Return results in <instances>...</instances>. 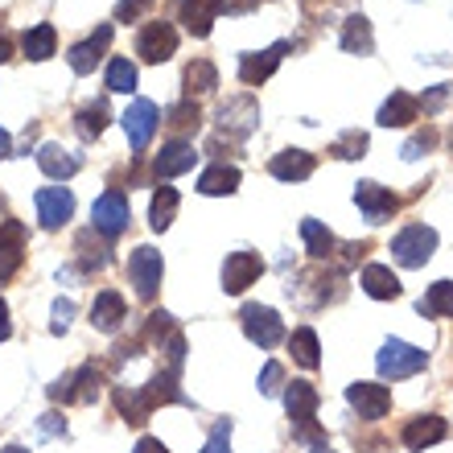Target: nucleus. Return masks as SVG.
<instances>
[{
  "instance_id": "nucleus-44",
  "label": "nucleus",
  "mask_w": 453,
  "mask_h": 453,
  "mask_svg": "<svg viewBox=\"0 0 453 453\" xmlns=\"http://www.w3.org/2000/svg\"><path fill=\"white\" fill-rule=\"evenodd\" d=\"M71 318H74V301L58 297L54 301V322H50V330H54V334H66V330H71Z\"/></svg>"
},
{
  "instance_id": "nucleus-51",
  "label": "nucleus",
  "mask_w": 453,
  "mask_h": 453,
  "mask_svg": "<svg viewBox=\"0 0 453 453\" xmlns=\"http://www.w3.org/2000/svg\"><path fill=\"white\" fill-rule=\"evenodd\" d=\"M4 157H12V141H9V132L0 128V161H4Z\"/></svg>"
},
{
  "instance_id": "nucleus-38",
  "label": "nucleus",
  "mask_w": 453,
  "mask_h": 453,
  "mask_svg": "<svg viewBox=\"0 0 453 453\" xmlns=\"http://www.w3.org/2000/svg\"><path fill=\"white\" fill-rule=\"evenodd\" d=\"M108 91H116V96L136 91V66H132L128 58H111L108 62Z\"/></svg>"
},
{
  "instance_id": "nucleus-25",
  "label": "nucleus",
  "mask_w": 453,
  "mask_h": 453,
  "mask_svg": "<svg viewBox=\"0 0 453 453\" xmlns=\"http://www.w3.org/2000/svg\"><path fill=\"white\" fill-rule=\"evenodd\" d=\"M318 404H322V395H318V388H313V383L297 380V383H288V388H285V408H288V417H293V425L318 417Z\"/></svg>"
},
{
  "instance_id": "nucleus-49",
  "label": "nucleus",
  "mask_w": 453,
  "mask_h": 453,
  "mask_svg": "<svg viewBox=\"0 0 453 453\" xmlns=\"http://www.w3.org/2000/svg\"><path fill=\"white\" fill-rule=\"evenodd\" d=\"M12 334V322H9V305H4V297H0V342Z\"/></svg>"
},
{
  "instance_id": "nucleus-41",
  "label": "nucleus",
  "mask_w": 453,
  "mask_h": 453,
  "mask_svg": "<svg viewBox=\"0 0 453 453\" xmlns=\"http://www.w3.org/2000/svg\"><path fill=\"white\" fill-rule=\"evenodd\" d=\"M449 96H453V87L449 83H437V87H429V91H425L417 104H420V111H425V116H437V111L449 104Z\"/></svg>"
},
{
  "instance_id": "nucleus-34",
  "label": "nucleus",
  "mask_w": 453,
  "mask_h": 453,
  "mask_svg": "<svg viewBox=\"0 0 453 453\" xmlns=\"http://www.w3.org/2000/svg\"><path fill=\"white\" fill-rule=\"evenodd\" d=\"M417 313H425V318H453V280L429 285V293L417 301Z\"/></svg>"
},
{
  "instance_id": "nucleus-2",
  "label": "nucleus",
  "mask_w": 453,
  "mask_h": 453,
  "mask_svg": "<svg viewBox=\"0 0 453 453\" xmlns=\"http://www.w3.org/2000/svg\"><path fill=\"white\" fill-rule=\"evenodd\" d=\"M425 363H429V355L412 342H400V338H388L375 355V367H380L383 380H408V375L425 371Z\"/></svg>"
},
{
  "instance_id": "nucleus-1",
  "label": "nucleus",
  "mask_w": 453,
  "mask_h": 453,
  "mask_svg": "<svg viewBox=\"0 0 453 453\" xmlns=\"http://www.w3.org/2000/svg\"><path fill=\"white\" fill-rule=\"evenodd\" d=\"M433 251H437V231L425 223L404 226V231L392 239V260L400 264V268H425V264L433 260Z\"/></svg>"
},
{
  "instance_id": "nucleus-8",
  "label": "nucleus",
  "mask_w": 453,
  "mask_h": 453,
  "mask_svg": "<svg viewBox=\"0 0 453 453\" xmlns=\"http://www.w3.org/2000/svg\"><path fill=\"white\" fill-rule=\"evenodd\" d=\"M219 128L231 132L235 141L251 136V132L260 128V104L251 96H231L226 104H219Z\"/></svg>"
},
{
  "instance_id": "nucleus-36",
  "label": "nucleus",
  "mask_w": 453,
  "mask_h": 453,
  "mask_svg": "<svg viewBox=\"0 0 453 453\" xmlns=\"http://www.w3.org/2000/svg\"><path fill=\"white\" fill-rule=\"evenodd\" d=\"M178 190L173 186H161V190L153 194V206H149V223H153V231H169V223H173V215H178Z\"/></svg>"
},
{
  "instance_id": "nucleus-32",
  "label": "nucleus",
  "mask_w": 453,
  "mask_h": 453,
  "mask_svg": "<svg viewBox=\"0 0 453 453\" xmlns=\"http://www.w3.org/2000/svg\"><path fill=\"white\" fill-rule=\"evenodd\" d=\"M108 99H91V104H83L79 108V116H74V128H79V136L83 141H99L104 136V128H108Z\"/></svg>"
},
{
  "instance_id": "nucleus-15",
  "label": "nucleus",
  "mask_w": 453,
  "mask_h": 453,
  "mask_svg": "<svg viewBox=\"0 0 453 453\" xmlns=\"http://www.w3.org/2000/svg\"><path fill=\"white\" fill-rule=\"evenodd\" d=\"M355 203H358V211H363L367 223H388V219L400 211V198H395L392 190H383L380 181H358Z\"/></svg>"
},
{
  "instance_id": "nucleus-4",
  "label": "nucleus",
  "mask_w": 453,
  "mask_h": 453,
  "mask_svg": "<svg viewBox=\"0 0 453 453\" xmlns=\"http://www.w3.org/2000/svg\"><path fill=\"white\" fill-rule=\"evenodd\" d=\"M239 322H243V334L260 346V350H273V346L285 342V322H280V313L268 310V305H243Z\"/></svg>"
},
{
  "instance_id": "nucleus-6",
  "label": "nucleus",
  "mask_w": 453,
  "mask_h": 453,
  "mask_svg": "<svg viewBox=\"0 0 453 453\" xmlns=\"http://www.w3.org/2000/svg\"><path fill=\"white\" fill-rule=\"evenodd\" d=\"M136 54H141V62H149V66L169 62L178 54V29L169 21H149L141 34H136Z\"/></svg>"
},
{
  "instance_id": "nucleus-3",
  "label": "nucleus",
  "mask_w": 453,
  "mask_h": 453,
  "mask_svg": "<svg viewBox=\"0 0 453 453\" xmlns=\"http://www.w3.org/2000/svg\"><path fill=\"white\" fill-rule=\"evenodd\" d=\"M128 280H132V293L141 301H153L161 280H165V260L157 248H136L128 256Z\"/></svg>"
},
{
  "instance_id": "nucleus-17",
  "label": "nucleus",
  "mask_w": 453,
  "mask_h": 453,
  "mask_svg": "<svg viewBox=\"0 0 453 453\" xmlns=\"http://www.w3.org/2000/svg\"><path fill=\"white\" fill-rule=\"evenodd\" d=\"M226 9V0H181L178 4V21L190 29L194 37H211L215 17Z\"/></svg>"
},
{
  "instance_id": "nucleus-19",
  "label": "nucleus",
  "mask_w": 453,
  "mask_h": 453,
  "mask_svg": "<svg viewBox=\"0 0 453 453\" xmlns=\"http://www.w3.org/2000/svg\"><path fill=\"white\" fill-rule=\"evenodd\" d=\"M124 318H128V305H124V297H119L116 288H104L91 301V326L104 330V334H116L119 326H124Z\"/></svg>"
},
{
  "instance_id": "nucleus-53",
  "label": "nucleus",
  "mask_w": 453,
  "mask_h": 453,
  "mask_svg": "<svg viewBox=\"0 0 453 453\" xmlns=\"http://www.w3.org/2000/svg\"><path fill=\"white\" fill-rule=\"evenodd\" d=\"M313 453H334V449H330V445H322V449H313Z\"/></svg>"
},
{
  "instance_id": "nucleus-12",
  "label": "nucleus",
  "mask_w": 453,
  "mask_h": 453,
  "mask_svg": "<svg viewBox=\"0 0 453 453\" xmlns=\"http://www.w3.org/2000/svg\"><path fill=\"white\" fill-rule=\"evenodd\" d=\"M34 203H37V219H42L46 231L66 226L71 223V215H74V194L66 190V186H46V190H37Z\"/></svg>"
},
{
  "instance_id": "nucleus-40",
  "label": "nucleus",
  "mask_w": 453,
  "mask_h": 453,
  "mask_svg": "<svg viewBox=\"0 0 453 453\" xmlns=\"http://www.w3.org/2000/svg\"><path fill=\"white\" fill-rule=\"evenodd\" d=\"M116 408H119V417L128 420V425H144V420H149V412H144V404H141V395L136 392L116 388Z\"/></svg>"
},
{
  "instance_id": "nucleus-50",
  "label": "nucleus",
  "mask_w": 453,
  "mask_h": 453,
  "mask_svg": "<svg viewBox=\"0 0 453 453\" xmlns=\"http://www.w3.org/2000/svg\"><path fill=\"white\" fill-rule=\"evenodd\" d=\"M9 58H12V37L0 34V62H9Z\"/></svg>"
},
{
  "instance_id": "nucleus-52",
  "label": "nucleus",
  "mask_w": 453,
  "mask_h": 453,
  "mask_svg": "<svg viewBox=\"0 0 453 453\" xmlns=\"http://www.w3.org/2000/svg\"><path fill=\"white\" fill-rule=\"evenodd\" d=\"M0 453H29V449H25V445H4Z\"/></svg>"
},
{
  "instance_id": "nucleus-26",
  "label": "nucleus",
  "mask_w": 453,
  "mask_h": 453,
  "mask_svg": "<svg viewBox=\"0 0 453 453\" xmlns=\"http://www.w3.org/2000/svg\"><path fill=\"white\" fill-rule=\"evenodd\" d=\"M342 50L346 54H358V58L375 54V34H371V21L363 12H350L342 21Z\"/></svg>"
},
{
  "instance_id": "nucleus-30",
  "label": "nucleus",
  "mask_w": 453,
  "mask_h": 453,
  "mask_svg": "<svg viewBox=\"0 0 453 453\" xmlns=\"http://www.w3.org/2000/svg\"><path fill=\"white\" fill-rule=\"evenodd\" d=\"M235 190H239V169L226 165V161L211 165L198 178V194H206V198H223V194H235Z\"/></svg>"
},
{
  "instance_id": "nucleus-11",
  "label": "nucleus",
  "mask_w": 453,
  "mask_h": 453,
  "mask_svg": "<svg viewBox=\"0 0 453 453\" xmlns=\"http://www.w3.org/2000/svg\"><path fill=\"white\" fill-rule=\"evenodd\" d=\"M346 404L355 408L363 420H383L388 417V408H392V392L383 388V383H367L358 380L346 388Z\"/></svg>"
},
{
  "instance_id": "nucleus-48",
  "label": "nucleus",
  "mask_w": 453,
  "mask_h": 453,
  "mask_svg": "<svg viewBox=\"0 0 453 453\" xmlns=\"http://www.w3.org/2000/svg\"><path fill=\"white\" fill-rule=\"evenodd\" d=\"M132 453H169V449H165V445H161V441H157V437H141V441H136V449H132Z\"/></svg>"
},
{
  "instance_id": "nucleus-43",
  "label": "nucleus",
  "mask_w": 453,
  "mask_h": 453,
  "mask_svg": "<svg viewBox=\"0 0 453 453\" xmlns=\"http://www.w3.org/2000/svg\"><path fill=\"white\" fill-rule=\"evenodd\" d=\"M203 453H231V420H219L215 429H211Z\"/></svg>"
},
{
  "instance_id": "nucleus-29",
  "label": "nucleus",
  "mask_w": 453,
  "mask_h": 453,
  "mask_svg": "<svg viewBox=\"0 0 453 453\" xmlns=\"http://www.w3.org/2000/svg\"><path fill=\"white\" fill-rule=\"evenodd\" d=\"M21 50H25V58H34V62L54 58V50H58V34H54V25L42 21V25H34V29H25Z\"/></svg>"
},
{
  "instance_id": "nucleus-31",
  "label": "nucleus",
  "mask_w": 453,
  "mask_h": 453,
  "mask_svg": "<svg viewBox=\"0 0 453 453\" xmlns=\"http://www.w3.org/2000/svg\"><path fill=\"white\" fill-rule=\"evenodd\" d=\"M161 124L173 132V141H186L190 132H198V124H203V111H198V104H194V99H186V104H173V108L161 116Z\"/></svg>"
},
{
  "instance_id": "nucleus-42",
  "label": "nucleus",
  "mask_w": 453,
  "mask_h": 453,
  "mask_svg": "<svg viewBox=\"0 0 453 453\" xmlns=\"http://www.w3.org/2000/svg\"><path fill=\"white\" fill-rule=\"evenodd\" d=\"M280 383H285V367L280 363H264V371H260V395H276L280 392Z\"/></svg>"
},
{
  "instance_id": "nucleus-45",
  "label": "nucleus",
  "mask_w": 453,
  "mask_h": 453,
  "mask_svg": "<svg viewBox=\"0 0 453 453\" xmlns=\"http://www.w3.org/2000/svg\"><path fill=\"white\" fill-rule=\"evenodd\" d=\"M293 437L305 445H313V449H322L326 445V429H318V420H301V425H293Z\"/></svg>"
},
{
  "instance_id": "nucleus-18",
  "label": "nucleus",
  "mask_w": 453,
  "mask_h": 453,
  "mask_svg": "<svg viewBox=\"0 0 453 453\" xmlns=\"http://www.w3.org/2000/svg\"><path fill=\"white\" fill-rule=\"evenodd\" d=\"M37 165H42L46 178L66 181V178H74V173L83 169V157L71 153V149H62V144H42V149H37Z\"/></svg>"
},
{
  "instance_id": "nucleus-23",
  "label": "nucleus",
  "mask_w": 453,
  "mask_h": 453,
  "mask_svg": "<svg viewBox=\"0 0 453 453\" xmlns=\"http://www.w3.org/2000/svg\"><path fill=\"white\" fill-rule=\"evenodd\" d=\"M268 173H273L276 181H305L313 173V153H305V149H285V153H276L273 161H268Z\"/></svg>"
},
{
  "instance_id": "nucleus-14",
  "label": "nucleus",
  "mask_w": 453,
  "mask_h": 453,
  "mask_svg": "<svg viewBox=\"0 0 453 453\" xmlns=\"http://www.w3.org/2000/svg\"><path fill=\"white\" fill-rule=\"evenodd\" d=\"M288 42H276L273 50H251V54H239V83L248 87H260L273 79V71L280 66V58H285Z\"/></svg>"
},
{
  "instance_id": "nucleus-37",
  "label": "nucleus",
  "mask_w": 453,
  "mask_h": 453,
  "mask_svg": "<svg viewBox=\"0 0 453 453\" xmlns=\"http://www.w3.org/2000/svg\"><path fill=\"white\" fill-rule=\"evenodd\" d=\"M367 132H358V128H346L342 136H338L334 144H330V153L338 157V161H358V157H367Z\"/></svg>"
},
{
  "instance_id": "nucleus-20",
  "label": "nucleus",
  "mask_w": 453,
  "mask_h": 453,
  "mask_svg": "<svg viewBox=\"0 0 453 453\" xmlns=\"http://www.w3.org/2000/svg\"><path fill=\"white\" fill-rule=\"evenodd\" d=\"M194 161H198V153H194V144H190V141H169L165 149L157 153L153 173H157V178H178V173L194 169Z\"/></svg>"
},
{
  "instance_id": "nucleus-46",
  "label": "nucleus",
  "mask_w": 453,
  "mask_h": 453,
  "mask_svg": "<svg viewBox=\"0 0 453 453\" xmlns=\"http://www.w3.org/2000/svg\"><path fill=\"white\" fill-rule=\"evenodd\" d=\"M157 0H119L116 4V21H136L144 9H153Z\"/></svg>"
},
{
  "instance_id": "nucleus-16",
  "label": "nucleus",
  "mask_w": 453,
  "mask_h": 453,
  "mask_svg": "<svg viewBox=\"0 0 453 453\" xmlns=\"http://www.w3.org/2000/svg\"><path fill=\"white\" fill-rule=\"evenodd\" d=\"M108 46H111V25H99V29L87 37V42L71 46V54H66L71 71H74V74H91V71L99 66V58L108 54Z\"/></svg>"
},
{
  "instance_id": "nucleus-7",
  "label": "nucleus",
  "mask_w": 453,
  "mask_h": 453,
  "mask_svg": "<svg viewBox=\"0 0 453 453\" xmlns=\"http://www.w3.org/2000/svg\"><path fill=\"white\" fill-rule=\"evenodd\" d=\"M99 395V367L96 363H83L79 371L62 375L54 388H50V400H62V404H91Z\"/></svg>"
},
{
  "instance_id": "nucleus-24",
  "label": "nucleus",
  "mask_w": 453,
  "mask_h": 453,
  "mask_svg": "<svg viewBox=\"0 0 453 453\" xmlns=\"http://www.w3.org/2000/svg\"><path fill=\"white\" fill-rule=\"evenodd\" d=\"M358 285H363V293L375 297V301H395L400 297V276H395L388 264H367L363 276H358Z\"/></svg>"
},
{
  "instance_id": "nucleus-39",
  "label": "nucleus",
  "mask_w": 453,
  "mask_h": 453,
  "mask_svg": "<svg viewBox=\"0 0 453 453\" xmlns=\"http://www.w3.org/2000/svg\"><path fill=\"white\" fill-rule=\"evenodd\" d=\"M437 141H441V136H437V128H420L417 136H408V141H404L400 157H404V161H420L425 153H433V149H437Z\"/></svg>"
},
{
  "instance_id": "nucleus-47",
  "label": "nucleus",
  "mask_w": 453,
  "mask_h": 453,
  "mask_svg": "<svg viewBox=\"0 0 453 453\" xmlns=\"http://www.w3.org/2000/svg\"><path fill=\"white\" fill-rule=\"evenodd\" d=\"M37 429H42V437H66V420L58 412H46V417L37 420Z\"/></svg>"
},
{
  "instance_id": "nucleus-13",
  "label": "nucleus",
  "mask_w": 453,
  "mask_h": 453,
  "mask_svg": "<svg viewBox=\"0 0 453 453\" xmlns=\"http://www.w3.org/2000/svg\"><path fill=\"white\" fill-rule=\"evenodd\" d=\"M264 273V260L256 256V251H231L223 260V293H231V297H239L248 285H256Z\"/></svg>"
},
{
  "instance_id": "nucleus-21",
  "label": "nucleus",
  "mask_w": 453,
  "mask_h": 453,
  "mask_svg": "<svg viewBox=\"0 0 453 453\" xmlns=\"http://www.w3.org/2000/svg\"><path fill=\"white\" fill-rule=\"evenodd\" d=\"M136 395H141L144 412H153L157 404H181V400H186V395H181V388H178V375H173V371H157L153 380L144 383Z\"/></svg>"
},
{
  "instance_id": "nucleus-27",
  "label": "nucleus",
  "mask_w": 453,
  "mask_h": 453,
  "mask_svg": "<svg viewBox=\"0 0 453 453\" xmlns=\"http://www.w3.org/2000/svg\"><path fill=\"white\" fill-rule=\"evenodd\" d=\"M417 116H420V104H417V96H408V91H392V99L380 108L383 128H404V124H412Z\"/></svg>"
},
{
  "instance_id": "nucleus-22",
  "label": "nucleus",
  "mask_w": 453,
  "mask_h": 453,
  "mask_svg": "<svg viewBox=\"0 0 453 453\" xmlns=\"http://www.w3.org/2000/svg\"><path fill=\"white\" fill-rule=\"evenodd\" d=\"M449 437V425H445L441 417H417V420H408L404 425V445L408 449H429V445H437V441H445Z\"/></svg>"
},
{
  "instance_id": "nucleus-35",
  "label": "nucleus",
  "mask_w": 453,
  "mask_h": 453,
  "mask_svg": "<svg viewBox=\"0 0 453 453\" xmlns=\"http://www.w3.org/2000/svg\"><path fill=\"white\" fill-rule=\"evenodd\" d=\"M301 239H305V248H310L313 260H330L338 248V239L326 231L318 219H301Z\"/></svg>"
},
{
  "instance_id": "nucleus-9",
  "label": "nucleus",
  "mask_w": 453,
  "mask_h": 453,
  "mask_svg": "<svg viewBox=\"0 0 453 453\" xmlns=\"http://www.w3.org/2000/svg\"><path fill=\"white\" fill-rule=\"evenodd\" d=\"M25 239H29V231H25L21 219H4V223H0V285H9L12 276L21 273Z\"/></svg>"
},
{
  "instance_id": "nucleus-28",
  "label": "nucleus",
  "mask_w": 453,
  "mask_h": 453,
  "mask_svg": "<svg viewBox=\"0 0 453 453\" xmlns=\"http://www.w3.org/2000/svg\"><path fill=\"white\" fill-rule=\"evenodd\" d=\"M288 350H293V358H297L305 371L322 367V342H318V330H313V326L293 330V334H288Z\"/></svg>"
},
{
  "instance_id": "nucleus-33",
  "label": "nucleus",
  "mask_w": 453,
  "mask_h": 453,
  "mask_svg": "<svg viewBox=\"0 0 453 453\" xmlns=\"http://www.w3.org/2000/svg\"><path fill=\"white\" fill-rule=\"evenodd\" d=\"M219 87V71L211 58H194L186 66V99H198V96H211Z\"/></svg>"
},
{
  "instance_id": "nucleus-10",
  "label": "nucleus",
  "mask_w": 453,
  "mask_h": 453,
  "mask_svg": "<svg viewBox=\"0 0 453 453\" xmlns=\"http://www.w3.org/2000/svg\"><path fill=\"white\" fill-rule=\"evenodd\" d=\"M157 124H161V111H157L153 99H136V104L124 111V132H128L132 153H144V149H149Z\"/></svg>"
},
{
  "instance_id": "nucleus-5",
  "label": "nucleus",
  "mask_w": 453,
  "mask_h": 453,
  "mask_svg": "<svg viewBox=\"0 0 453 453\" xmlns=\"http://www.w3.org/2000/svg\"><path fill=\"white\" fill-rule=\"evenodd\" d=\"M132 223V211H128V198L119 190H104L96 198V206H91V226H96L104 239H116L124 235Z\"/></svg>"
}]
</instances>
